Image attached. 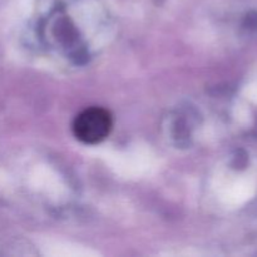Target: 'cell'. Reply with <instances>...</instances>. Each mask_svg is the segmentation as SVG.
Instances as JSON below:
<instances>
[{
    "label": "cell",
    "mask_w": 257,
    "mask_h": 257,
    "mask_svg": "<svg viewBox=\"0 0 257 257\" xmlns=\"http://www.w3.org/2000/svg\"><path fill=\"white\" fill-rule=\"evenodd\" d=\"M113 127L112 115L103 108L93 107L83 110L74 120L75 137L88 145H95L108 137Z\"/></svg>",
    "instance_id": "obj_1"
}]
</instances>
